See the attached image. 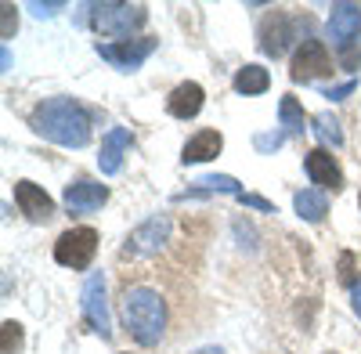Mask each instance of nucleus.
<instances>
[{"mask_svg":"<svg viewBox=\"0 0 361 354\" xmlns=\"http://www.w3.org/2000/svg\"><path fill=\"white\" fill-rule=\"evenodd\" d=\"M105 199H109V188L98 185V181H87V177H80V181H73L66 188L69 214H94V210H102Z\"/></svg>","mask_w":361,"mask_h":354,"instance_id":"9b49d317","label":"nucleus"},{"mask_svg":"<svg viewBox=\"0 0 361 354\" xmlns=\"http://www.w3.org/2000/svg\"><path fill=\"white\" fill-rule=\"evenodd\" d=\"M145 18H148V11L137 4H94L90 8V22L105 37H130L134 29L145 25Z\"/></svg>","mask_w":361,"mask_h":354,"instance_id":"20e7f679","label":"nucleus"},{"mask_svg":"<svg viewBox=\"0 0 361 354\" xmlns=\"http://www.w3.org/2000/svg\"><path fill=\"white\" fill-rule=\"evenodd\" d=\"M354 91V80H347V83H340V87H329L325 91V98H333V102H340V98H347Z\"/></svg>","mask_w":361,"mask_h":354,"instance_id":"bb28decb","label":"nucleus"},{"mask_svg":"<svg viewBox=\"0 0 361 354\" xmlns=\"http://www.w3.org/2000/svg\"><path fill=\"white\" fill-rule=\"evenodd\" d=\"M350 304H354V315L361 318V282H357V286H350Z\"/></svg>","mask_w":361,"mask_h":354,"instance_id":"c756f323","label":"nucleus"},{"mask_svg":"<svg viewBox=\"0 0 361 354\" xmlns=\"http://www.w3.org/2000/svg\"><path fill=\"white\" fill-rule=\"evenodd\" d=\"M357 202H361V199H357Z\"/></svg>","mask_w":361,"mask_h":354,"instance_id":"2f4dec72","label":"nucleus"},{"mask_svg":"<svg viewBox=\"0 0 361 354\" xmlns=\"http://www.w3.org/2000/svg\"><path fill=\"white\" fill-rule=\"evenodd\" d=\"M166 239H170V217H166V214H156V217L141 221V224L127 235L123 253H127V257H152V253H159V250L166 246Z\"/></svg>","mask_w":361,"mask_h":354,"instance_id":"39448f33","label":"nucleus"},{"mask_svg":"<svg viewBox=\"0 0 361 354\" xmlns=\"http://www.w3.org/2000/svg\"><path fill=\"white\" fill-rule=\"evenodd\" d=\"M238 202H243V206H253V210H260V214H275V206H271L264 195H238Z\"/></svg>","mask_w":361,"mask_h":354,"instance_id":"393cba45","label":"nucleus"},{"mask_svg":"<svg viewBox=\"0 0 361 354\" xmlns=\"http://www.w3.org/2000/svg\"><path fill=\"white\" fill-rule=\"evenodd\" d=\"M340 279H343L347 286H357V279H354V257H350V253L340 257Z\"/></svg>","mask_w":361,"mask_h":354,"instance_id":"a878e982","label":"nucleus"},{"mask_svg":"<svg viewBox=\"0 0 361 354\" xmlns=\"http://www.w3.org/2000/svg\"><path fill=\"white\" fill-rule=\"evenodd\" d=\"M293 206H296V214L304 217V221H311V224H318V221L329 214V199H325L318 188H304V192H296V195H293Z\"/></svg>","mask_w":361,"mask_h":354,"instance_id":"f3484780","label":"nucleus"},{"mask_svg":"<svg viewBox=\"0 0 361 354\" xmlns=\"http://www.w3.org/2000/svg\"><path fill=\"white\" fill-rule=\"evenodd\" d=\"M18 347H22V326H18V322H4V347H0V350L15 354Z\"/></svg>","mask_w":361,"mask_h":354,"instance_id":"4be33fe9","label":"nucleus"},{"mask_svg":"<svg viewBox=\"0 0 361 354\" xmlns=\"http://www.w3.org/2000/svg\"><path fill=\"white\" fill-rule=\"evenodd\" d=\"M271 87V73L264 66H243L235 73V91L238 94H264Z\"/></svg>","mask_w":361,"mask_h":354,"instance_id":"a211bd4d","label":"nucleus"},{"mask_svg":"<svg viewBox=\"0 0 361 354\" xmlns=\"http://www.w3.org/2000/svg\"><path fill=\"white\" fill-rule=\"evenodd\" d=\"M202 102H206L202 87L188 80V83H177L173 87V94L166 98V109H170V116H177V120H192V116H199Z\"/></svg>","mask_w":361,"mask_h":354,"instance_id":"4468645a","label":"nucleus"},{"mask_svg":"<svg viewBox=\"0 0 361 354\" xmlns=\"http://www.w3.org/2000/svg\"><path fill=\"white\" fill-rule=\"evenodd\" d=\"M156 44L159 40H152V37H141V40H119V44H102L98 51H102V58L105 62H112V66H119V69H137L148 54L156 51Z\"/></svg>","mask_w":361,"mask_h":354,"instance_id":"6e6552de","label":"nucleus"},{"mask_svg":"<svg viewBox=\"0 0 361 354\" xmlns=\"http://www.w3.org/2000/svg\"><path fill=\"white\" fill-rule=\"evenodd\" d=\"M94 253H98V231L94 228H69L54 243V260L62 268H73V271H83L94 260Z\"/></svg>","mask_w":361,"mask_h":354,"instance_id":"7ed1b4c3","label":"nucleus"},{"mask_svg":"<svg viewBox=\"0 0 361 354\" xmlns=\"http://www.w3.org/2000/svg\"><path fill=\"white\" fill-rule=\"evenodd\" d=\"M325 73H333V58H329V47L322 40H304L293 54V80L296 83H311Z\"/></svg>","mask_w":361,"mask_h":354,"instance_id":"423d86ee","label":"nucleus"},{"mask_svg":"<svg viewBox=\"0 0 361 354\" xmlns=\"http://www.w3.org/2000/svg\"><path fill=\"white\" fill-rule=\"evenodd\" d=\"M282 141H286V134H257V149L260 152H275V149H282Z\"/></svg>","mask_w":361,"mask_h":354,"instance_id":"b1692460","label":"nucleus"},{"mask_svg":"<svg viewBox=\"0 0 361 354\" xmlns=\"http://www.w3.org/2000/svg\"><path fill=\"white\" fill-rule=\"evenodd\" d=\"M29 8H33V15H40V18H51L58 8H62V4H29Z\"/></svg>","mask_w":361,"mask_h":354,"instance_id":"c85d7f7f","label":"nucleus"},{"mask_svg":"<svg viewBox=\"0 0 361 354\" xmlns=\"http://www.w3.org/2000/svg\"><path fill=\"white\" fill-rule=\"evenodd\" d=\"M0 11H4V40H8V37H11V29H15V8H11V4H4Z\"/></svg>","mask_w":361,"mask_h":354,"instance_id":"cd10ccee","label":"nucleus"},{"mask_svg":"<svg viewBox=\"0 0 361 354\" xmlns=\"http://www.w3.org/2000/svg\"><path fill=\"white\" fill-rule=\"evenodd\" d=\"M130 149V130L127 127H112L105 138H102V152H98V166L102 173H119V166H123V152Z\"/></svg>","mask_w":361,"mask_h":354,"instance_id":"f8f14e48","label":"nucleus"},{"mask_svg":"<svg viewBox=\"0 0 361 354\" xmlns=\"http://www.w3.org/2000/svg\"><path fill=\"white\" fill-rule=\"evenodd\" d=\"M123 318H127L130 336L141 347H156L163 340V329H166V304L156 289L134 286L123 297Z\"/></svg>","mask_w":361,"mask_h":354,"instance_id":"f03ea898","label":"nucleus"},{"mask_svg":"<svg viewBox=\"0 0 361 354\" xmlns=\"http://www.w3.org/2000/svg\"><path fill=\"white\" fill-rule=\"evenodd\" d=\"M357 37H361V8L357 4H336L333 15H329V40L343 51Z\"/></svg>","mask_w":361,"mask_h":354,"instance_id":"1a4fd4ad","label":"nucleus"},{"mask_svg":"<svg viewBox=\"0 0 361 354\" xmlns=\"http://www.w3.org/2000/svg\"><path fill=\"white\" fill-rule=\"evenodd\" d=\"M33 130L62 149H83L90 141V112L73 98H47L33 109Z\"/></svg>","mask_w":361,"mask_h":354,"instance_id":"f257e3e1","label":"nucleus"},{"mask_svg":"<svg viewBox=\"0 0 361 354\" xmlns=\"http://www.w3.org/2000/svg\"><path fill=\"white\" fill-rule=\"evenodd\" d=\"M15 202H18V210L29 221H51L54 217V199L33 181H18L15 185Z\"/></svg>","mask_w":361,"mask_h":354,"instance_id":"9d476101","label":"nucleus"},{"mask_svg":"<svg viewBox=\"0 0 361 354\" xmlns=\"http://www.w3.org/2000/svg\"><path fill=\"white\" fill-rule=\"evenodd\" d=\"M221 149H224V138H221L217 130H199V134L185 145L180 159H185V163H206V159L221 156Z\"/></svg>","mask_w":361,"mask_h":354,"instance_id":"2eb2a0df","label":"nucleus"},{"mask_svg":"<svg viewBox=\"0 0 361 354\" xmlns=\"http://www.w3.org/2000/svg\"><path fill=\"white\" fill-rule=\"evenodd\" d=\"M279 116H282L286 134H304V130H307V127H304V109H300V102H296L293 94H286V98L279 102Z\"/></svg>","mask_w":361,"mask_h":354,"instance_id":"412c9836","label":"nucleus"},{"mask_svg":"<svg viewBox=\"0 0 361 354\" xmlns=\"http://www.w3.org/2000/svg\"><path fill=\"white\" fill-rule=\"evenodd\" d=\"M192 192H195V195H202V192H228V195H235V199L243 195L238 181H235V177H228V173H206V177H199Z\"/></svg>","mask_w":361,"mask_h":354,"instance_id":"aec40b11","label":"nucleus"},{"mask_svg":"<svg viewBox=\"0 0 361 354\" xmlns=\"http://www.w3.org/2000/svg\"><path fill=\"white\" fill-rule=\"evenodd\" d=\"M195 354H224L221 347H202V350H195Z\"/></svg>","mask_w":361,"mask_h":354,"instance_id":"7c9ffc66","label":"nucleus"},{"mask_svg":"<svg viewBox=\"0 0 361 354\" xmlns=\"http://www.w3.org/2000/svg\"><path fill=\"white\" fill-rule=\"evenodd\" d=\"M311 123H314L311 130H314V138L322 145H343V130H340V120H336L333 112H318Z\"/></svg>","mask_w":361,"mask_h":354,"instance_id":"6ab92c4d","label":"nucleus"},{"mask_svg":"<svg viewBox=\"0 0 361 354\" xmlns=\"http://www.w3.org/2000/svg\"><path fill=\"white\" fill-rule=\"evenodd\" d=\"M83 315L87 322L94 326V333L102 340L112 336V318H109V300H105V275L94 271L87 282H83Z\"/></svg>","mask_w":361,"mask_h":354,"instance_id":"0eeeda50","label":"nucleus"},{"mask_svg":"<svg viewBox=\"0 0 361 354\" xmlns=\"http://www.w3.org/2000/svg\"><path fill=\"white\" fill-rule=\"evenodd\" d=\"M286 44H289V22H286V15L275 11L260 29V47H264V54L279 58V54H286Z\"/></svg>","mask_w":361,"mask_h":354,"instance_id":"dca6fc26","label":"nucleus"},{"mask_svg":"<svg viewBox=\"0 0 361 354\" xmlns=\"http://www.w3.org/2000/svg\"><path fill=\"white\" fill-rule=\"evenodd\" d=\"M340 66H343V69H350V73H354V69H361V37H357L350 47H343V51H340Z\"/></svg>","mask_w":361,"mask_h":354,"instance_id":"5701e85b","label":"nucleus"},{"mask_svg":"<svg viewBox=\"0 0 361 354\" xmlns=\"http://www.w3.org/2000/svg\"><path fill=\"white\" fill-rule=\"evenodd\" d=\"M304 166H307V173H311V181H314V185L340 192V185H343V173H340V166H336L333 152L314 149V152H307V156H304Z\"/></svg>","mask_w":361,"mask_h":354,"instance_id":"ddd939ff","label":"nucleus"}]
</instances>
